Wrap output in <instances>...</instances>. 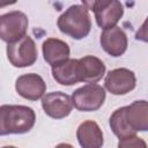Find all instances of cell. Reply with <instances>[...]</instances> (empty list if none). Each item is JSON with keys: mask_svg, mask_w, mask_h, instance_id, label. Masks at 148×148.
Returning a JSON list of instances; mask_svg holds the SVG:
<instances>
[{"mask_svg": "<svg viewBox=\"0 0 148 148\" xmlns=\"http://www.w3.org/2000/svg\"><path fill=\"white\" fill-rule=\"evenodd\" d=\"M118 148H147V143L142 138L138 135H131L119 139Z\"/></svg>", "mask_w": 148, "mask_h": 148, "instance_id": "obj_17", "label": "cell"}, {"mask_svg": "<svg viewBox=\"0 0 148 148\" xmlns=\"http://www.w3.org/2000/svg\"><path fill=\"white\" fill-rule=\"evenodd\" d=\"M76 139L82 148H102L104 145L103 132L94 120H86L79 125Z\"/></svg>", "mask_w": 148, "mask_h": 148, "instance_id": "obj_11", "label": "cell"}, {"mask_svg": "<svg viewBox=\"0 0 148 148\" xmlns=\"http://www.w3.org/2000/svg\"><path fill=\"white\" fill-rule=\"evenodd\" d=\"M110 127L116 136L119 139L135 135V132L131 128L126 120V106L118 108L114 110L110 117Z\"/></svg>", "mask_w": 148, "mask_h": 148, "instance_id": "obj_16", "label": "cell"}, {"mask_svg": "<svg viewBox=\"0 0 148 148\" xmlns=\"http://www.w3.org/2000/svg\"><path fill=\"white\" fill-rule=\"evenodd\" d=\"M12 3H15V2H6V3H0V7L6 6V5H12Z\"/></svg>", "mask_w": 148, "mask_h": 148, "instance_id": "obj_19", "label": "cell"}, {"mask_svg": "<svg viewBox=\"0 0 148 148\" xmlns=\"http://www.w3.org/2000/svg\"><path fill=\"white\" fill-rule=\"evenodd\" d=\"M9 62L17 68L32 66L38 57L37 47L34 39L25 35L21 39L9 43L6 49Z\"/></svg>", "mask_w": 148, "mask_h": 148, "instance_id": "obj_4", "label": "cell"}, {"mask_svg": "<svg viewBox=\"0 0 148 148\" xmlns=\"http://www.w3.org/2000/svg\"><path fill=\"white\" fill-rule=\"evenodd\" d=\"M104 86L112 95H126L136 86V77L128 68H114L110 71L104 80Z\"/></svg>", "mask_w": 148, "mask_h": 148, "instance_id": "obj_7", "label": "cell"}, {"mask_svg": "<svg viewBox=\"0 0 148 148\" xmlns=\"http://www.w3.org/2000/svg\"><path fill=\"white\" fill-rule=\"evenodd\" d=\"M101 46L102 49L112 57L123 56L128 45V39L126 32L120 27H112L104 29L101 34Z\"/></svg>", "mask_w": 148, "mask_h": 148, "instance_id": "obj_10", "label": "cell"}, {"mask_svg": "<svg viewBox=\"0 0 148 148\" xmlns=\"http://www.w3.org/2000/svg\"><path fill=\"white\" fill-rule=\"evenodd\" d=\"M42 51L44 60L52 67L69 59L71 53L68 44L59 38H47L44 40Z\"/></svg>", "mask_w": 148, "mask_h": 148, "instance_id": "obj_13", "label": "cell"}, {"mask_svg": "<svg viewBox=\"0 0 148 148\" xmlns=\"http://www.w3.org/2000/svg\"><path fill=\"white\" fill-rule=\"evenodd\" d=\"M42 108L49 117L62 119L72 112L73 102L69 95L62 91H52L42 97Z\"/></svg>", "mask_w": 148, "mask_h": 148, "instance_id": "obj_8", "label": "cell"}, {"mask_svg": "<svg viewBox=\"0 0 148 148\" xmlns=\"http://www.w3.org/2000/svg\"><path fill=\"white\" fill-rule=\"evenodd\" d=\"M105 97V89L102 86L94 83L77 88L71 98L75 109L83 112H91L98 110L104 104Z\"/></svg>", "mask_w": 148, "mask_h": 148, "instance_id": "obj_5", "label": "cell"}, {"mask_svg": "<svg viewBox=\"0 0 148 148\" xmlns=\"http://www.w3.org/2000/svg\"><path fill=\"white\" fill-rule=\"evenodd\" d=\"M15 89L21 97L29 101H37L45 95L46 83L40 75L28 73L16 79Z\"/></svg>", "mask_w": 148, "mask_h": 148, "instance_id": "obj_9", "label": "cell"}, {"mask_svg": "<svg viewBox=\"0 0 148 148\" xmlns=\"http://www.w3.org/2000/svg\"><path fill=\"white\" fill-rule=\"evenodd\" d=\"M53 79L62 86H73L81 82L80 71H79V60L77 59H67L66 61L52 67Z\"/></svg>", "mask_w": 148, "mask_h": 148, "instance_id": "obj_15", "label": "cell"}, {"mask_svg": "<svg viewBox=\"0 0 148 148\" xmlns=\"http://www.w3.org/2000/svg\"><path fill=\"white\" fill-rule=\"evenodd\" d=\"M54 148H74V147L72 145H69V143H59Z\"/></svg>", "mask_w": 148, "mask_h": 148, "instance_id": "obj_18", "label": "cell"}, {"mask_svg": "<svg viewBox=\"0 0 148 148\" xmlns=\"http://www.w3.org/2000/svg\"><path fill=\"white\" fill-rule=\"evenodd\" d=\"M77 60L81 82L94 84L104 76L105 65L99 58L95 56H84Z\"/></svg>", "mask_w": 148, "mask_h": 148, "instance_id": "obj_12", "label": "cell"}, {"mask_svg": "<svg viewBox=\"0 0 148 148\" xmlns=\"http://www.w3.org/2000/svg\"><path fill=\"white\" fill-rule=\"evenodd\" d=\"M126 120L131 128L136 132L148 130V104L147 101H134L126 106Z\"/></svg>", "mask_w": 148, "mask_h": 148, "instance_id": "obj_14", "label": "cell"}, {"mask_svg": "<svg viewBox=\"0 0 148 148\" xmlns=\"http://www.w3.org/2000/svg\"><path fill=\"white\" fill-rule=\"evenodd\" d=\"M28 16L20 10H12L0 15V39L13 43L25 36L28 30Z\"/></svg>", "mask_w": 148, "mask_h": 148, "instance_id": "obj_6", "label": "cell"}, {"mask_svg": "<svg viewBox=\"0 0 148 148\" xmlns=\"http://www.w3.org/2000/svg\"><path fill=\"white\" fill-rule=\"evenodd\" d=\"M57 25L62 34L71 38L82 39L91 30L89 10L83 5H72L58 17Z\"/></svg>", "mask_w": 148, "mask_h": 148, "instance_id": "obj_2", "label": "cell"}, {"mask_svg": "<svg viewBox=\"0 0 148 148\" xmlns=\"http://www.w3.org/2000/svg\"><path fill=\"white\" fill-rule=\"evenodd\" d=\"M82 5L88 10L91 9L94 12L96 23L103 30L116 27L124 15V6L117 0H97L83 2Z\"/></svg>", "mask_w": 148, "mask_h": 148, "instance_id": "obj_3", "label": "cell"}, {"mask_svg": "<svg viewBox=\"0 0 148 148\" xmlns=\"http://www.w3.org/2000/svg\"><path fill=\"white\" fill-rule=\"evenodd\" d=\"M35 123V111L29 106L9 104L0 106V135L27 133Z\"/></svg>", "mask_w": 148, "mask_h": 148, "instance_id": "obj_1", "label": "cell"}, {"mask_svg": "<svg viewBox=\"0 0 148 148\" xmlns=\"http://www.w3.org/2000/svg\"><path fill=\"white\" fill-rule=\"evenodd\" d=\"M1 148H16V147H14V146H3Z\"/></svg>", "mask_w": 148, "mask_h": 148, "instance_id": "obj_20", "label": "cell"}]
</instances>
